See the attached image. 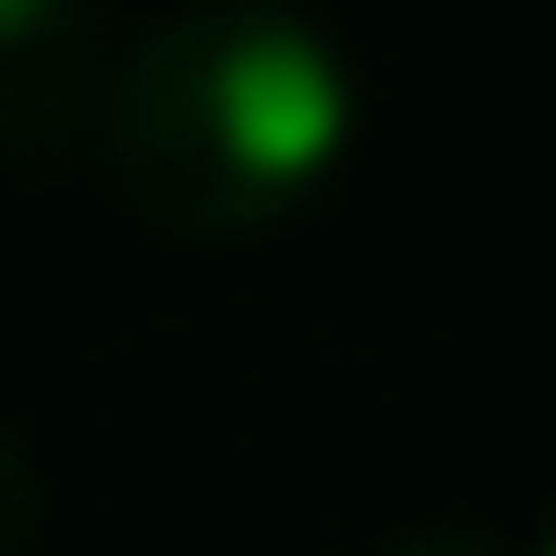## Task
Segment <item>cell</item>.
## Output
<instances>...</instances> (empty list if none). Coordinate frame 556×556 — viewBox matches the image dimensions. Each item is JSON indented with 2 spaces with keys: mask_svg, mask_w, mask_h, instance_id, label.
I'll return each mask as SVG.
<instances>
[{
  "mask_svg": "<svg viewBox=\"0 0 556 556\" xmlns=\"http://www.w3.org/2000/svg\"><path fill=\"white\" fill-rule=\"evenodd\" d=\"M99 131L142 218L175 240H251L339 175L361 77L306 0H186L110 66Z\"/></svg>",
  "mask_w": 556,
  "mask_h": 556,
  "instance_id": "obj_1",
  "label": "cell"
},
{
  "mask_svg": "<svg viewBox=\"0 0 556 556\" xmlns=\"http://www.w3.org/2000/svg\"><path fill=\"white\" fill-rule=\"evenodd\" d=\"M110 55L88 0H0V153L55 142L77 110H99Z\"/></svg>",
  "mask_w": 556,
  "mask_h": 556,
  "instance_id": "obj_2",
  "label": "cell"
},
{
  "mask_svg": "<svg viewBox=\"0 0 556 556\" xmlns=\"http://www.w3.org/2000/svg\"><path fill=\"white\" fill-rule=\"evenodd\" d=\"M34 523H45V491H34V458L0 437V556H34Z\"/></svg>",
  "mask_w": 556,
  "mask_h": 556,
  "instance_id": "obj_3",
  "label": "cell"
},
{
  "mask_svg": "<svg viewBox=\"0 0 556 556\" xmlns=\"http://www.w3.org/2000/svg\"><path fill=\"white\" fill-rule=\"evenodd\" d=\"M382 556H513V545H491V534H469V523H415V534H393Z\"/></svg>",
  "mask_w": 556,
  "mask_h": 556,
  "instance_id": "obj_4",
  "label": "cell"
},
{
  "mask_svg": "<svg viewBox=\"0 0 556 556\" xmlns=\"http://www.w3.org/2000/svg\"><path fill=\"white\" fill-rule=\"evenodd\" d=\"M534 556H556V523H545V545H534Z\"/></svg>",
  "mask_w": 556,
  "mask_h": 556,
  "instance_id": "obj_5",
  "label": "cell"
}]
</instances>
